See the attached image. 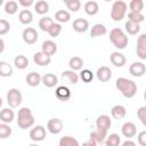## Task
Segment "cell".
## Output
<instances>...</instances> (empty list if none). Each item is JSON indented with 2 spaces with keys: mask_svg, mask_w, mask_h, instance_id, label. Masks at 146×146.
<instances>
[{
  "mask_svg": "<svg viewBox=\"0 0 146 146\" xmlns=\"http://www.w3.org/2000/svg\"><path fill=\"white\" fill-rule=\"evenodd\" d=\"M115 87L121 91L123 97L125 98H132L137 94V84L130 79L127 78H119L115 81Z\"/></svg>",
  "mask_w": 146,
  "mask_h": 146,
  "instance_id": "cell-1",
  "label": "cell"
},
{
  "mask_svg": "<svg viewBox=\"0 0 146 146\" xmlns=\"http://www.w3.org/2000/svg\"><path fill=\"white\" fill-rule=\"evenodd\" d=\"M110 40L113 43V46L117 49H124L128 46V36L124 33V31L122 29L115 27L113 30H111L110 32Z\"/></svg>",
  "mask_w": 146,
  "mask_h": 146,
  "instance_id": "cell-2",
  "label": "cell"
},
{
  "mask_svg": "<svg viewBox=\"0 0 146 146\" xmlns=\"http://www.w3.org/2000/svg\"><path fill=\"white\" fill-rule=\"evenodd\" d=\"M34 124V116L32 114V111L29 107H22L18 111L17 114V125L25 130L27 128H31Z\"/></svg>",
  "mask_w": 146,
  "mask_h": 146,
  "instance_id": "cell-3",
  "label": "cell"
},
{
  "mask_svg": "<svg viewBox=\"0 0 146 146\" xmlns=\"http://www.w3.org/2000/svg\"><path fill=\"white\" fill-rule=\"evenodd\" d=\"M127 9H128V6L124 1L117 0V1L113 2L112 8H111V18L114 22L122 21L127 14Z\"/></svg>",
  "mask_w": 146,
  "mask_h": 146,
  "instance_id": "cell-4",
  "label": "cell"
},
{
  "mask_svg": "<svg viewBox=\"0 0 146 146\" xmlns=\"http://www.w3.org/2000/svg\"><path fill=\"white\" fill-rule=\"evenodd\" d=\"M6 97H7V103H8L9 107H11V108L18 107L22 104V100H23L22 92L17 88H10L7 91V96Z\"/></svg>",
  "mask_w": 146,
  "mask_h": 146,
  "instance_id": "cell-5",
  "label": "cell"
},
{
  "mask_svg": "<svg viewBox=\"0 0 146 146\" xmlns=\"http://www.w3.org/2000/svg\"><path fill=\"white\" fill-rule=\"evenodd\" d=\"M22 38H23V41L26 44H34L38 41L39 34H38V32H36L35 29H33V27H26L23 31V33H22Z\"/></svg>",
  "mask_w": 146,
  "mask_h": 146,
  "instance_id": "cell-6",
  "label": "cell"
},
{
  "mask_svg": "<svg viewBox=\"0 0 146 146\" xmlns=\"http://www.w3.org/2000/svg\"><path fill=\"white\" fill-rule=\"evenodd\" d=\"M46 129L42 125H36L34 128L31 129L30 131V138L32 141L38 143V141H42L46 138Z\"/></svg>",
  "mask_w": 146,
  "mask_h": 146,
  "instance_id": "cell-7",
  "label": "cell"
},
{
  "mask_svg": "<svg viewBox=\"0 0 146 146\" xmlns=\"http://www.w3.org/2000/svg\"><path fill=\"white\" fill-rule=\"evenodd\" d=\"M136 52L140 59H146V33H143L138 36Z\"/></svg>",
  "mask_w": 146,
  "mask_h": 146,
  "instance_id": "cell-8",
  "label": "cell"
},
{
  "mask_svg": "<svg viewBox=\"0 0 146 146\" xmlns=\"http://www.w3.org/2000/svg\"><path fill=\"white\" fill-rule=\"evenodd\" d=\"M129 73L135 78H140L146 73V66L141 62H133L129 67Z\"/></svg>",
  "mask_w": 146,
  "mask_h": 146,
  "instance_id": "cell-9",
  "label": "cell"
},
{
  "mask_svg": "<svg viewBox=\"0 0 146 146\" xmlns=\"http://www.w3.org/2000/svg\"><path fill=\"white\" fill-rule=\"evenodd\" d=\"M112 125V120L108 115L102 114L96 119V129L98 130H104L107 131Z\"/></svg>",
  "mask_w": 146,
  "mask_h": 146,
  "instance_id": "cell-10",
  "label": "cell"
},
{
  "mask_svg": "<svg viewBox=\"0 0 146 146\" xmlns=\"http://www.w3.org/2000/svg\"><path fill=\"white\" fill-rule=\"evenodd\" d=\"M47 129L50 133L52 135H58L62 130H63V122L62 120L57 119V117H54V119H50L48 122H47Z\"/></svg>",
  "mask_w": 146,
  "mask_h": 146,
  "instance_id": "cell-11",
  "label": "cell"
},
{
  "mask_svg": "<svg viewBox=\"0 0 146 146\" xmlns=\"http://www.w3.org/2000/svg\"><path fill=\"white\" fill-rule=\"evenodd\" d=\"M110 60L111 63L115 66V67H123L127 63V58L123 54L119 52V51H113L110 56Z\"/></svg>",
  "mask_w": 146,
  "mask_h": 146,
  "instance_id": "cell-12",
  "label": "cell"
},
{
  "mask_svg": "<svg viewBox=\"0 0 146 146\" xmlns=\"http://www.w3.org/2000/svg\"><path fill=\"white\" fill-rule=\"evenodd\" d=\"M96 76L100 82H107L112 78V71L108 66H100L96 71Z\"/></svg>",
  "mask_w": 146,
  "mask_h": 146,
  "instance_id": "cell-13",
  "label": "cell"
},
{
  "mask_svg": "<svg viewBox=\"0 0 146 146\" xmlns=\"http://www.w3.org/2000/svg\"><path fill=\"white\" fill-rule=\"evenodd\" d=\"M121 132L124 137H127L128 139L132 138L136 136L137 133V128H136V124L133 122H125L123 123L122 128H121Z\"/></svg>",
  "mask_w": 146,
  "mask_h": 146,
  "instance_id": "cell-14",
  "label": "cell"
},
{
  "mask_svg": "<svg viewBox=\"0 0 146 146\" xmlns=\"http://www.w3.org/2000/svg\"><path fill=\"white\" fill-rule=\"evenodd\" d=\"M41 51H42L43 54H46L47 56L51 57L52 55H55V54L57 52V44H56L52 40H46V41H43V43H42Z\"/></svg>",
  "mask_w": 146,
  "mask_h": 146,
  "instance_id": "cell-15",
  "label": "cell"
},
{
  "mask_svg": "<svg viewBox=\"0 0 146 146\" xmlns=\"http://www.w3.org/2000/svg\"><path fill=\"white\" fill-rule=\"evenodd\" d=\"M33 62H34V64H36L39 66H47V65L50 64L51 57L47 56L42 51H38L33 55Z\"/></svg>",
  "mask_w": 146,
  "mask_h": 146,
  "instance_id": "cell-16",
  "label": "cell"
},
{
  "mask_svg": "<svg viewBox=\"0 0 146 146\" xmlns=\"http://www.w3.org/2000/svg\"><path fill=\"white\" fill-rule=\"evenodd\" d=\"M73 30L78 33H83L89 29V22L84 18H76L72 25Z\"/></svg>",
  "mask_w": 146,
  "mask_h": 146,
  "instance_id": "cell-17",
  "label": "cell"
},
{
  "mask_svg": "<svg viewBox=\"0 0 146 146\" xmlns=\"http://www.w3.org/2000/svg\"><path fill=\"white\" fill-rule=\"evenodd\" d=\"M25 80H26V83L30 87H38L42 82V76L36 72H30L26 75Z\"/></svg>",
  "mask_w": 146,
  "mask_h": 146,
  "instance_id": "cell-18",
  "label": "cell"
},
{
  "mask_svg": "<svg viewBox=\"0 0 146 146\" xmlns=\"http://www.w3.org/2000/svg\"><path fill=\"white\" fill-rule=\"evenodd\" d=\"M14 117H15V113H14V111L11 108L5 107V108L1 110V112H0V120H1L2 123L9 124L10 122H13Z\"/></svg>",
  "mask_w": 146,
  "mask_h": 146,
  "instance_id": "cell-19",
  "label": "cell"
},
{
  "mask_svg": "<svg viewBox=\"0 0 146 146\" xmlns=\"http://www.w3.org/2000/svg\"><path fill=\"white\" fill-rule=\"evenodd\" d=\"M107 33V30H106V26L104 24H100V23H97L95 25H92L91 30H90V36L91 38H97V36H102V35H105Z\"/></svg>",
  "mask_w": 146,
  "mask_h": 146,
  "instance_id": "cell-20",
  "label": "cell"
},
{
  "mask_svg": "<svg viewBox=\"0 0 146 146\" xmlns=\"http://www.w3.org/2000/svg\"><path fill=\"white\" fill-rule=\"evenodd\" d=\"M42 83L47 88H52L58 83V78L54 73H46L42 75Z\"/></svg>",
  "mask_w": 146,
  "mask_h": 146,
  "instance_id": "cell-21",
  "label": "cell"
},
{
  "mask_svg": "<svg viewBox=\"0 0 146 146\" xmlns=\"http://www.w3.org/2000/svg\"><path fill=\"white\" fill-rule=\"evenodd\" d=\"M90 139H92L94 141H96L97 144H100L103 141H105V139L107 138V131H104V130H94L92 132H90V136H89Z\"/></svg>",
  "mask_w": 146,
  "mask_h": 146,
  "instance_id": "cell-22",
  "label": "cell"
},
{
  "mask_svg": "<svg viewBox=\"0 0 146 146\" xmlns=\"http://www.w3.org/2000/svg\"><path fill=\"white\" fill-rule=\"evenodd\" d=\"M111 114L114 119L116 120H120V119H123L125 115H127V110L123 105H115L112 107L111 110Z\"/></svg>",
  "mask_w": 146,
  "mask_h": 146,
  "instance_id": "cell-23",
  "label": "cell"
},
{
  "mask_svg": "<svg viewBox=\"0 0 146 146\" xmlns=\"http://www.w3.org/2000/svg\"><path fill=\"white\" fill-rule=\"evenodd\" d=\"M84 11L89 16H95L99 11V6L96 1H87L84 3Z\"/></svg>",
  "mask_w": 146,
  "mask_h": 146,
  "instance_id": "cell-24",
  "label": "cell"
},
{
  "mask_svg": "<svg viewBox=\"0 0 146 146\" xmlns=\"http://www.w3.org/2000/svg\"><path fill=\"white\" fill-rule=\"evenodd\" d=\"M18 19H19V22H21L22 24L27 25V24H30V23L33 21V14H32L31 10H29V9H23V10H21L19 14H18Z\"/></svg>",
  "mask_w": 146,
  "mask_h": 146,
  "instance_id": "cell-25",
  "label": "cell"
},
{
  "mask_svg": "<svg viewBox=\"0 0 146 146\" xmlns=\"http://www.w3.org/2000/svg\"><path fill=\"white\" fill-rule=\"evenodd\" d=\"M83 64H84L83 63V59L81 57H79V56H74V57L70 58V60H68V66L74 72L75 71H80L82 68Z\"/></svg>",
  "mask_w": 146,
  "mask_h": 146,
  "instance_id": "cell-26",
  "label": "cell"
},
{
  "mask_svg": "<svg viewBox=\"0 0 146 146\" xmlns=\"http://www.w3.org/2000/svg\"><path fill=\"white\" fill-rule=\"evenodd\" d=\"M14 64L18 70H25L29 66V59L24 55H17L14 58Z\"/></svg>",
  "mask_w": 146,
  "mask_h": 146,
  "instance_id": "cell-27",
  "label": "cell"
},
{
  "mask_svg": "<svg viewBox=\"0 0 146 146\" xmlns=\"http://www.w3.org/2000/svg\"><path fill=\"white\" fill-rule=\"evenodd\" d=\"M62 76L65 78L71 84H76L79 82V79H80V75H78V73H75L74 71L72 70H66L62 73Z\"/></svg>",
  "mask_w": 146,
  "mask_h": 146,
  "instance_id": "cell-28",
  "label": "cell"
},
{
  "mask_svg": "<svg viewBox=\"0 0 146 146\" xmlns=\"http://www.w3.org/2000/svg\"><path fill=\"white\" fill-rule=\"evenodd\" d=\"M54 23H55V22L52 21V18H51V17L44 16V17L40 18V21H39V27H40V30H41V31H43V32H47V33H48V31L50 30V27L52 26V24H54Z\"/></svg>",
  "mask_w": 146,
  "mask_h": 146,
  "instance_id": "cell-29",
  "label": "cell"
},
{
  "mask_svg": "<svg viewBox=\"0 0 146 146\" xmlns=\"http://www.w3.org/2000/svg\"><path fill=\"white\" fill-rule=\"evenodd\" d=\"M56 96L58 99L65 102L70 97H71V90L67 88V87H64V86H60L56 89Z\"/></svg>",
  "mask_w": 146,
  "mask_h": 146,
  "instance_id": "cell-30",
  "label": "cell"
},
{
  "mask_svg": "<svg viewBox=\"0 0 146 146\" xmlns=\"http://www.w3.org/2000/svg\"><path fill=\"white\" fill-rule=\"evenodd\" d=\"M34 10L39 15H44L46 13L49 11V3L47 1H44V0L36 1L35 5H34Z\"/></svg>",
  "mask_w": 146,
  "mask_h": 146,
  "instance_id": "cell-31",
  "label": "cell"
},
{
  "mask_svg": "<svg viewBox=\"0 0 146 146\" xmlns=\"http://www.w3.org/2000/svg\"><path fill=\"white\" fill-rule=\"evenodd\" d=\"M55 19L60 24V23H67L70 19H71V14L65 10V9H60V10H57L56 14H55Z\"/></svg>",
  "mask_w": 146,
  "mask_h": 146,
  "instance_id": "cell-32",
  "label": "cell"
},
{
  "mask_svg": "<svg viewBox=\"0 0 146 146\" xmlns=\"http://www.w3.org/2000/svg\"><path fill=\"white\" fill-rule=\"evenodd\" d=\"M58 145L59 146H80L79 141L75 138L71 137V136H64V137H62L59 139Z\"/></svg>",
  "mask_w": 146,
  "mask_h": 146,
  "instance_id": "cell-33",
  "label": "cell"
},
{
  "mask_svg": "<svg viewBox=\"0 0 146 146\" xmlns=\"http://www.w3.org/2000/svg\"><path fill=\"white\" fill-rule=\"evenodd\" d=\"M13 74V67L11 65H9L7 62H0V75L3 78H8L11 76Z\"/></svg>",
  "mask_w": 146,
  "mask_h": 146,
  "instance_id": "cell-34",
  "label": "cell"
},
{
  "mask_svg": "<svg viewBox=\"0 0 146 146\" xmlns=\"http://www.w3.org/2000/svg\"><path fill=\"white\" fill-rule=\"evenodd\" d=\"M18 10V3L14 0H9L5 3V11L8 15H14Z\"/></svg>",
  "mask_w": 146,
  "mask_h": 146,
  "instance_id": "cell-35",
  "label": "cell"
},
{
  "mask_svg": "<svg viewBox=\"0 0 146 146\" xmlns=\"http://www.w3.org/2000/svg\"><path fill=\"white\" fill-rule=\"evenodd\" d=\"M124 27H125V31H127L129 34H131V35H135V34H137V33L140 31V25L137 24V23H132V22H130V21H128V22L124 24Z\"/></svg>",
  "mask_w": 146,
  "mask_h": 146,
  "instance_id": "cell-36",
  "label": "cell"
},
{
  "mask_svg": "<svg viewBox=\"0 0 146 146\" xmlns=\"http://www.w3.org/2000/svg\"><path fill=\"white\" fill-rule=\"evenodd\" d=\"M105 143H106L107 146H120L121 138H120V136L117 133H111L105 139Z\"/></svg>",
  "mask_w": 146,
  "mask_h": 146,
  "instance_id": "cell-37",
  "label": "cell"
},
{
  "mask_svg": "<svg viewBox=\"0 0 146 146\" xmlns=\"http://www.w3.org/2000/svg\"><path fill=\"white\" fill-rule=\"evenodd\" d=\"M64 3L66 5L67 9H68L70 11H73V13L78 11V10L81 8V2H80V0H64Z\"/></svg>",
  "mask_w": 146,
  "mask_h": 146,
  "instance_id": "cell-38",
  "label": "cell"
},
{
  "mask_svg": "<svg viewBox=\"0 0 146 146\" xmlns=\"http://www.w3.org/2000/svg\"><path fill=\"white\" fill-rule=\"evenodd\" d=\"M130 11H136V13H141L144 9V1L143 0H131L129 3Z\"/></svg>",
  "mask_w": 146,
  "mask_h": 146,
  "instance_id": "cell-39",
  "label": "cell"
},
{
  "mask_svg": "<svg viewBox=\"0 0 146 146\" xmlns=\"http://www.w3.org/2000/svg\"><path fill=\"white\" fill-rule=\"evenodd\" d=\"M145 19V16L141 13H136V11H130L128 14V21L132 22V23H137L140 24Z\"/></svg>",
  "mask_w": 146,
  "mask_h": 146,
  "instance_id": "cell-40",
  "label": "cell"
},
{
  "mask_svg": "<svg viewBox=\"0 0 146 146\" xmlns=\"http://www.w3.org/2000/svg\"><path fill=\"white\" fill-rule=\"evenodd\" d=\"M80 79L84 82V83H89V82H91L92 81V79H94V73L90 71V70H82L81 72H80Z\"/></svg>",
  "mask_w": 146,
  "mask_h": 146,
  "instance_id": "cell-41",
  "label": "cell"
},
{
  "mask_svg": "<svg viewBox=\"0 0 146 146\" xmlns=\"http://www.w3.org/2000/svg\"><path fill=\"white\" fill-rule=\"evenodd\" d=\"M11 135V128L7 123H0V138L6 139Z\"/></svg>",
  "mask_w": 146,
  "mask_h": 146,
  "instance_id": "cell-42",
  "label": "cell"
},
{
  "mask_svg": "<svg viewBox=\"0 0 146 146\" xmlns=\"http://www.w3.org/2000/svg\"><path fill=\"white\" fill-rule=\"evenodd\" d=\"M62 32V24L59 23H54L52 26L50 27V30L48 31V34L51 36V38H57Z\"/></svg>",
  "mask_w": 146,
  "mask_h": 146,
  "instance_id": "cell-43",
  "label": "cell"
},
{
  "mask_svg": "<svg viewBox=\"0 0 146 146\" xmlns=\"http://www.w3.org/2000/svg\"><path fill=\"white\" fill-rule=\"evenodd\" d=\"M137 116L141 122V124L146 127V106H141L137 110Z\"/></svg>",
  "mask_w": 146,
  "mask_h": 146,
  "instance_id": "cell-44",
  "label": "cell"
},
{
  "mask_svg": "<svg viewBox=\"0 0 146 146\" xmlns=\"http://www.w3.org/2000/svg\"><path fill=\"white\" fill-rule=\"evenodd\" d=\"M10 30V24L6 19H0V35H5Z\"/></svg>",
  "mask_w": 146,
  "mask_h": 146,
  "instance_id": "cell-45",
  "label": "cell"
},
{
  "mask_svg": "<svg viewBox=\"0 0 146 146\" xmlns=\"http://www.w3.org/2000/svg\"><path fill=\"white\" fill-rule=\"evenodd\" d=\"M137 140H138V144L140 146H146V130L144 131H140L137 136Z\"/></svg>",
  "mask_w": 146,
  "mask_h": 146,
  "instance_id": "cell-46",
  "label": "cell"
},
{
  "mask_svg": "<svg viewBox=\"0 0 146 146\" xmlns=\"http://www.w3.org/2000/svg\"><path fill=\"white\" fill-rule=\"evenodd\" d=\"M18 5H21V6L24 7V8H29L30 6L35 5V3H34L33 0H19V1H18Z\"/></svg>",
  "mask_w": 146,
  "mask_h": 146,
  "instance_id": "cell-47",
  "label": "cell"
},
{
  "mask_svg": "<svg viewBox=\"0 0 146 146\" xmlns=\"http://www.w3.org/2000/svg\"><path fill=\"white\" fill-rule=\"evenodd\" d=\"M98 144L96 143V141H94L92 139H90L89 138V140H87V141H84L83 144H82V146H97Z\"/></svg>",
  "mask_w": 146,
  "mask_h": 146,
  "instance_id": "cell-48",
  "label": "cell"
},
{
  "mask_svg": "<svg viewBox=\"0 0 146 146\" xmlns=\"http://www.w3.org/2000/svg\"><path fill=\"white\" fill-rule=\"evenodd\" d=\"M121 146H136V143H135V141H132V140H130V139H128V140L123 141Z\"/></svg>",
  "mask_w": 146,
  "mask_h": 146,
  "instance_id": "cell-49",
  "label": "cell"
},
{
  "mask_svg": "<svg viewBox=\"0 0 146 146\" xmlns=\"http://www.w3.org/2000/svg\"><path fill=\"white\" fill-rule=\"evenodd\" d=\"M0 43H1V48H0V52H2V51H3V49H5V41H3V39H0Z\"/></svg>",
  "mask_w": 146,
  "mask_h": 146,
  "instance_id": "cell-50",
  "label": "cell"
},
{
  "mask_svg": "<svg viewBox=\"0 0 146 146\" xmlns=\"http://www.w3.org/2000/svg\"><path fill=\"white\" fill-rule=\"evenodd\" d=\"M97 146H107V145H106V143H105V141H103V143H100V144H98Z\"/></svg>",
  "mask_w": 146,
  "mask_h": 146,
  "instance_id": "cell-51",
  "label": "cell"
},
{
  "mask_svg": "<svg viewBox=\"0 0 146 146\" xmlns=\"http://www.w3.org/2000/svg\"><path fill=\"white\" fill-rule=\"evenodd\" d=\"M29 146H39V145H38V144H36V143H33V144H30V145H29Z\"/></svg>",
  "mask_w": 146,
  "mask_h": 146,
  "instance_id": "cell-52",
  "label": "cell"
},
{
  "mask_svg": "<svg viewBox=\"0 0 146 146\" xmlns=\"http://www.w3.org/2000/svg\"><path fill=\"white\" fill-rule=\"evenodd\" d=\"M144 98H145V100H146V90H145V92H144Z\"/></svg>",
  "mask_w": 146,
  "mask_h": 146,
  "instance_id": "cell-53",
  "label": "cell"
}]
</instances>
